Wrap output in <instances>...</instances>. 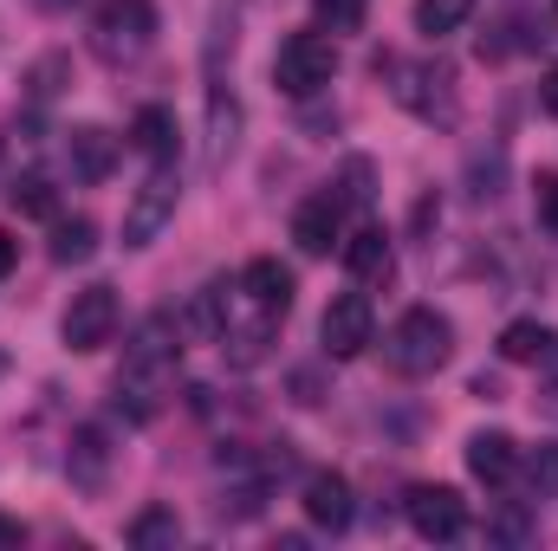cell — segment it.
I'll use <instances>...</instances> for the list:
<instances>
[{"label": "cell", "instance_id": "obj_1", "mask_svg": "<svg viewBox=\"0 0 558 551\" xmlns=\"http://www.w3.org/2000/svg\"><path fill=\"white\" fill-rule=\"evenodd\" d=\"M182 331H175V318H149L137 331V344L124 351V370H118V409L131 415V421H156L162 403H169V390H175V344Z\"/></svg>", "mask_w": 558, "mask_h": 551}, {"label": "cell", "instance_id": "obj_2", "mask_svg": "<svg viewBox=\"0 0 558 551\" xmlns=\"http://www.w3.org/2000/svg\"><path fill=\"white\" fill-rule=\"evenodd\" d=\"M384 357H390L397 377H435V370L454 357V325H448L435 305H410V311L390 325Z\"/></svg>", "mask_w": 558, "mask_h": 551}, {"label": "cell", "instance_id": "obj_3", "mask_svg": "<svg viewBox=\"0 0 558 551\" xmlns=\"http://www.w3.org/2000/svg\"><path fill=\"white\" fill-rule=\"evenodd\" d=\"M156 46V0H105L92 13V52L105 65H137Z\"/></svg>", "mask_w": 558, "mask_h": 551}, {"label": "cell", "instance_id": "obj_4", "mask_svg": "<svg viewBox=\"0 0 558 551\" xmlns=\"http://www.w3.org/2000/svg\"><path fill=\"white\" fill-rule=\"evenodd\" d=\"M331 78H338V46H331L325 33H292V39H279L274 85L286 98H318Z\"/></svg>", "mask_w": 558, "mask_h": 551}, {"label": "cell", "instance_id": "obj_5", "mask_svg": "<svg viewBox=\"0 0 558 551\" xmlns=\"http://www.w3.org/2000/svg\"><path fill=\"white\" fill-rule=\"evenodd\" d=\"M175 195H182L175 162H156V169L143 175V188L131 195V208H124V247H149V241L175 221Z\"/></svg>", "mask_w": 558, "mask_h": 551}, {"label": "cell", "instance_id": "obj_6", "mask_svg": "<svg viewBox=\"0 0 558 551\" xmlns=\"http://www.w3.org/2000/svg\"><path fill=\"white\" fill-rule=\"evenodd\" d=\"M59 338H65V351H78V357L105 351V344L118 338V292H111V285L72 292V305H65V318H59Z\"/></svg>", "mask_w": 558, "mask_h": 551}, {"label": "cell", "instance_id": "obj_7", "mask_svg": "<svg viewBox=\"0 0 558 551\" xmlns=\"http://www.w3.org/2000/svg\"><path fill=\"white\" fill-rule=\"evenodd\" d=\"M377 72L397 78V98H403L416 118H428V124H454V78H448L441 65H403L397 52H384Z\"/></svg>", "mask_w": 558, "mask_h": 551}, {"label": "cell", "instance_id": "obj_8", "mask_svg": "<svg viewBox=\"0 0 558 551\" xmlns=\"http://www.w3.org/2000/svg\"><path fill=\"white\" fill-rule=\"evenodd\" d=\"M234 292H241V285H234ZM274 338H279V311L254 305V298L241 292V305H234V311H228V325H221V351H228V364H234V370L267 364Z\"/></svg>", "mask_w": 558, "mask_h": 551}, {"label": "cell", "instance_id": "obj_9", "mask_svg": "<svg viewBox=\"0 0 558 551\" xmlns=\"http://www.w3.org/2000/svg\"><path fill=\"white\" fill-rule=\"evenodd\" d=\"M371 331H377V318H371V298H364V292L331 298L325 318H318V344H325V357H338V364H344V357H364Z\"/></svg>", "mask_w": 558, "mask_h": 551}, {"label": "cell", "instance_id": "obj_10", "mask_svg": "<svg viewBox=\"0 0 558 551\" xmlns=\"http://www.w3.org/2000/svg\"><path fill=\"white\" fill-rule=\"evenodd\" d=\"M338 234H344V195L318 188V195H305V201L292 208V241H299V254L325 260V254L338 247Z\"/></svg>", "mask_w": 558, "mask_h": 551}, {"label": "cell", "instance_id": "obj_11", "mask_svg": "<svg viewBox=\"0 0 558 551\" xmlns=\"http://www.w3.org/2000/svg\"><path fill=\"white\" fill-rule=\"evenodd\" d=\"M410 526H416L422 539L448 546V539L468 532V500L454 487H410Z\"/></svg>", "mask_w": 558, "mask_h": 551}, {"label": "cell", "instance_id": "obj_12", "mask_svg": "<svg viewBox=\"0 0 558 551\" xmlns=\"http://www.w3.org/2000/svg\"><path fill=\"white\" fill-rule=\"evenodd\" d=\"M65 474H72V487H78V493H105V480H111V434H105L98 421L72 428V448H65Z\"/></svg>", "mask_w": 558, "mask_h": 551}, {"label": "cell", "instance_id": "obj_13", "mask_svg": "<svg viewBox=\"0 0 558 551\" xmlns=\"http://www.w3.org/2000/svg\"><path fill=\"white\" fill-rule=\"evenodd\" d=\"M65 162H72V182H105L118 169V137L105 124H72L65 131Z\"/></svg>", "mask_w": 558, "mask_h": 551}, {"label": "cell", "instance_id": "obj_14", "mask_svg": "<svg viewBox=\"0 0 558 551\" xmlns=\"http://www.w3.org/2000/svg\"><path fill=\"white\" fill-rule=\"evenodd\" d=\"M468 474L487 480V487H507V480L520 474V441H513L507 428H481V434H468Z\"/></svg>", "mask_w": 558, "mask_h": 551}, {"label": "cell", "instance_id": "obj_15", "mask_svg": "<svg viewBox=\"0 0 558 551\" xmlns=\"http://www.w3.org/2000/svg\"><path fill=\"white\" fill-rule=\"evenodd\" d=\"M228 292H234V285H221V279H215V285H202V292H195V305L175 318V331H182L189 344H221V325H228V311H234V298H228Z\"/></svg>", "mask_w": 558, "mask_h": 551}, {"label": "cell", "instance_id": "obj_16", "mask_svg": "<svg viewBox=\"0 0 558 551\" xmlns=\"http://www.w3.org/2000/svg\"><path fill=\"white\" fill-rule=\"evenodd\" d=\"M305 519L318 532H344L351 526V480L344 474H312L305 480Z\"/></svg>", "mask_w": 558, "mask_h": 551}, {"label": "cell", "instance_id": "obj_17", "mask_svg": "<svg viewBox=\"0 0 558 551\" xmlns=\"http://www.w3.org/2000/svg\"><path fill=\"white\" fill-rule=\"evenodd\" d=\"M241 292L254 298V305H267V311H292V273L279 267V260H247L241 267Z\"/></svg>", "mask_w": 558, "mask_h": 551}, {"label": "cell", "instance_id": "obj_18", "mask_svg": "<svg viewBox=\"0 0 558 551\" xmlns=\"http://www.w3.org/2000/svg\"><path fill=\"white\" fill-rule=\"evenodd\" d=\"M234 143H241V98L234 91H215L208 98V169H228Z\"/></svg>", "mask_w": 558, "mask_h": 551}, {"label": "cell", "instance_id": "obj_19", "mask_svg": "<svg viewBox=\"0 0 558 551\" xmlns=\"http://www.w3.org/2000/svg\"><path fill=\"white\" fill-rule=\"evenodd\" d=\"M344 267L357 279H390V267H397L390 234H384V228H357V234L344 241Z\"/></svg>", "mask_w": 558, "mask_h": 551}, {"label": "cell", "instance_id": "obj_20", "mask_svg": "<svg viewBox=\"0 0 558 551\" xmlns=\"http://www.w3.org/2000/svg\"><path fill=\"white\" fill-rule=\"evenodd\" d=\"M59 267H85L98 254V221L92 215H72V221H52V247H46Z\"/></svg>", "mask_w": 558, "mask_h": 551}, {"label": "cell", "instance_id": "obj_21", "mask_svg": "<svg viewBox=\"0 0 558 551\" xmlns=\"http://www.w3.org/2000/svg\"><path fill=\"white\" fill-rule=\"evenodd\" d=\"M553 344H558V331L539 325V318H513V325L500 331V357H507V364H539Z\"/></svg>", "mask_w": 558, "mask_h": 551}, {"label": "cell", "instance_id": "obj_22", "mask_svg": "<svg viewBox=\"0 0 558 551\" xmlns=\"http://www.w3.org/2000/svg\"><path fill=\"white\" fill-rule=\"evenodd\" d=\"M131 143H137L149 162H175V118L162 105H143L137 124H131Z\"/></svg>", "mask_w": 558, "mask_h": 551}, {"label": "cell", "instance_id": "obj_23", "mask_svg": "<svg viewBox=\"0 0 558 551\" xmlns=\"http://www.w3.org/2000/svg\"><path fill=\"white\" fill-rule=\"evenodd\" d=\"M474 20V0H416V33L428 39H448Z\"/></svg>", "mask_w": 558, "mask_h": 551}, {"label": "cell", "instance_id": "obj_24", "mask_svg": "<svg viewBox=\"0 0 558 551\" xmlns=\"http://www.w3.org/2000/svg\"><path fill=\"white\" fill-rule=\"evenodd\" d=\"M13 208H20L26 221H59V195H52V182H46L39 169H26V175L13 182Z\"/></svg>", "mask_w": 558, "mask_h": 551}, {"label": "cell", "instance_id": "obj_25", "mask_svg": "<svg viewBox=\"0 0 558 551\" xmlns=\"http://www.w3.org/2000/svg\"><path fill=\"white\" fill-rule=\"evenodd\" d=\"M175 539H182V519H175L169 506H143L137 519H131V546H137V551L175 546Z\"/></svg>", "mask_w": 558, "mask_h": 551}, {"label": "cell", "instance_id": "obj_26", "mask_svg": "<svg viewBox=\"0 0 558 551\" xmlns=\"http://www.w3.org/2000/svg\"><path fill=\"white\" fill-rule=\"evenodd\" d=\"M520 474H526V493L533 500H553L558 493V441H539L533 454H520Z\"/></svg>", "mask_w": 558, "mask_h": 551}, {"label": "cell", "instance_id": "obj_27", "mask_svg": "<svg viewBox=\"0 0 558 551\" xmlns=\"http://www.w3.org/2000/svg\"><path fill=\"white\" fill-rule=\"evenodd\" d=\"M312 13H318V26L338 39V33H364V13H371V0H312Z\"/></svg>", "mask_w": 558, "mask_h": 551}, {"label": "cell", "instance_id": "obj_28", "mask_svg": "<svg viewBox=\"0 0 558 551\" xmlns=\"http://www.w3.org/2000/svg\"><path fill=\"white\" fill-rule=\"evenodd\" d=\"M487 539L494 546H526L533 539V513L526 506H494L487 513Z\"/></svg>", "mask_w": 558, "mask_h": 551}, {"label": "cell", "instance_id": "obj_29", "mask_svg": "<svg viewBox=\"0 0 558 551\" xmlns=\"http://www.w3.org/2000/svg\"><path fill=\"white\" fill-rule=\"evenodd\" d=\"M533 215H539V228L558 241V175H539L533 182Z\"/></svg>", "mask_w": 558, "mask_h": 551}, {"label": "cell", "instance_id": "obj_30", "mask_svg": "<svg viewBox=\"0 0 558 551\" xmlns=\"http://www.w3.org/2000/svg\"><path fill=\"white\" fill-rule=\"evenodd\" d=\"M59 78H65V59H59V52H46V59H39V65H33V78H26V85H33V98H39V105H46V98H52V91H59Z\"/></svg>", "mask_w": 558, "mask_h": 551}, {"label": "cell", "instance_id": "obj_31", "mask_svg": "<svg viewBox=\"0 0 558 551\" xmlns=\"http://www.w3.org/2000/svg\"><path fill=\"white\" fill-rule=\"evenodd\" d=\"M344 201H357V208L371 201V162H364V156H357V162H344Z\"/></svg>", "mask_w": 558, "mask_h": 551}, {"label": "cell", "instance_id": "obj_32", "mask_svg": "<svg viewBox=\"0 0 558 551\" xmlns=\"http://www.w3.org/2000/svg\"><path fill=\"white\" fill-rule=\"evenodd\" d=\"M539 105H546V111L558 118V65L546 72V78H539Z\"/></svg>", "mask_w": 558, "mask_h": 551}, {"label": "cell", "instance_id": "obj_33", "mask_svg": "<svg viewBox=\"0 0 558 551\" xmlns=\"http://www.w3.org/2000/svg\"><path fill=\"white\" fill-rule=\"evenodd\" d=\"M13 273V234H0V279Z\"/></svg>", "mask_w": 558, "mask_h": 551}, {"label": "cell", "instance_id": "obj_34", "mask_svg": "<svg viewBox=\"0 0 558 551\" xmlns=\"http://www.w3.org/2000/svg\"><path fill=\"white\" fill-rule=\"evenodd\" d=\"M39 7H72V0H39Z\"/></svg>", "mask_w": 558, "mask_h": 551}, {"label": "cell", "instance_id": "obj_35", "mask_svg": "<svg viewBox=\"0 0 558 551\" xmlns=\"http://www.w3.org/2000/svg\"><path fill=\"white\" fill-rule=\"evenodd\" d=\"M0 377H7V351H0Z\"/></svg>", "mask_w": 558, "mask_h": 551}]
</instances>
